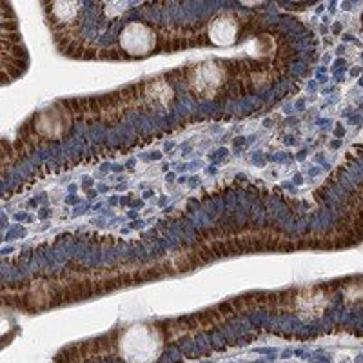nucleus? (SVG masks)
Instances as JSON below:
<instances>
[{"label": "nucleus", "mask_w": 363, "mask_h": 363, "mask_svg": "<svg viewBox=\"0 0 363 363\" xmlns=\"http://www.w3.org/2000/svg\"><path fill=\"white\" fill-rule=\"evenodd\" d=\"M160 340L147 327H133L122 340V352L133 363H147L157 358Z\"/></svg>", "instance_id": "f257e3e1"}, {"label": "nucleus", "mask_w": 363, "mask_h": 363, "mask_svg": "<svg viewBox=\"0 0 363 363\" xmlns=\"http://www.w3.org/2000/svg\"><path fill=\"white\" fill-rule=\"evenodd\" d=\"M120 45L133 57H142L155 48V35L147 26L133 22L120 35Z\"/></svg>", "instance_id": "f03ea898"}, {"label": "nucleus", "mask_w": 363, "mask_h": 363, "mask_svg": "<svg viewBox=\"0 0 363 363\" xmlns=\"http://www.w3.org/2000/svg\"><path fill=\"white\" fill-rule=\"evenodd\" d=\"M209 38L216 45H229L236 38V24L233 18H216L209 28Z\"/></svg>", "instance_id": "7ed1b4c3"}, {"label": "nucleus", "mask_w": 363, "mask_h": 363, "mask_svg": "<svg viewBox=\"0 0 363 363\" xmlns=\"http://www.w3.org/2000/svg\"><path fill=\"white\" fill-rule=\"evenodd\" d=\"M220 79H222V74H220V69L215 66V64H203V66L199 67L196 71V79H194V84L200 89L207 91V89H215L216 86L220 84Z\"/></svg>", "instance_id": "20e7f679"}, {"label": "nucleus", "mask_w": 363, "mask_h": 363, "mask_svg": "<svg viewBox=\"0 0 363 363\" xmlns=\"http://www.w3.org/2000/svg\"><path fill=\"white\" fill-rule=\"evenodd\" d=\"M53 8L60 21H71V18L74 17V13H77V8H79V6L73 4V2H58Z\"/></svg>", "instance_id": "39448f33"}]
</instances>
